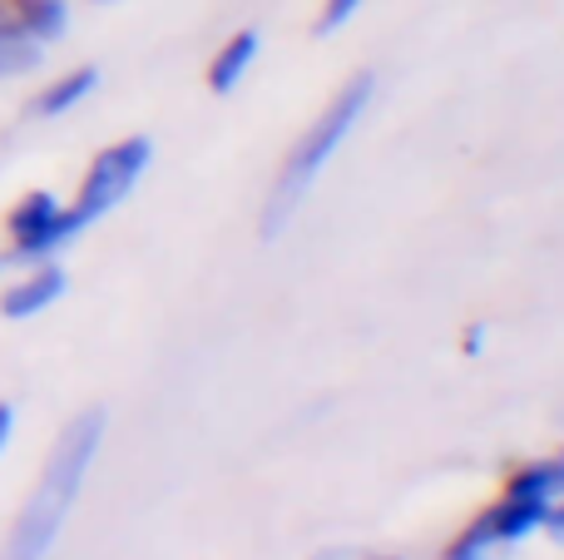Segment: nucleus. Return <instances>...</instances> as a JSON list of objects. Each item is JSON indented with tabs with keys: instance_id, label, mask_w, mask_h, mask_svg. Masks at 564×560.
Returning a JSON list of instances; mask_svg holds the SVG:
<instances>
[{
	"instance_id": "dca6fc26",
	"label": "nucleus",
	"mask_w": 564,
	"mask_h": 560,
	"mask_svg": "<svg viewBox=\"0 0 564 560\" xmlns=\"http://www.w3.org/2000/svg\"><path fill=\"white\" fill-rule=\"evenodd\" d=\"M480 343H486V327H470V333H466V353H480Z\"/></svg>"
},
{
	"instance_id": "9d476101",
	"label": "nucleus",
	"mask_w": 564,
	"mask_h": 560,
	"mask_svg": "<svg viewBox=\"0 0 564 560\" xmlns=\"http://www.w3.org/2000/svg\"><path fill=\"white\" fill-rule=\"evenodd\" d=\"M506 496H530V502H555V496H564V456L516 466L506 482Z\"/></svg>"
},
{
	"instance_id": "39448f33",
	"label": "nucleus",
	"mask_w": 564,
	"mask_h": 560,
	"mask_svg": "<svg viewBox=\"0 0 564 560\" xmlns=\"http://www.w3.org/2000/svg\"><path fill=\"white\" fill-rule=\"evenodd\" d=\"M65 288H69V278L55 258H45V263H25V273L10 278L6 293H0V317H10V323L40 317L45 308H55L59 298H65Z\"/></svg>"
},
{
	"instance_id": "f8f14e48",
	"label": "nucleus",
	"mask_w": 564,
	"mask_h": 560,
	"mask_svg": "<svg viewBox=\"0 0 564 560\" xmlns=\"http://www.w3.org/2000/svg\"><path fill=\"white\" fill-rule=\"evenodd\" d=\"M490 556H496V536H490L486 516H476V521H470L466 531L446 546V556L441 560H490Z\"/></svg>"
},
{
	"instance_id": "4468645a",
	"label": "nucleus",
	"mask_w": 564,
	"mask_h": 560,
	"mask_svg": "<svg viewBox=\"0 0 564 560\" xmlns=\"http://www.w3.org/2000/svg\"><path fill=\"white\" fill-rule=\"evenodd\" d=\"M10 437H15V407H10V402H0V456H6Z\"/></svg>"
},
{
	"instance_id": "a211bd4d",
	"label": "nucleus",
	"mask_w": 564,
	"mask_h": 560,
	"mask_svg": "<svg viewBox=\"0 0 564 560\" xmlns=\"http://www.w3.org/2000/svg\"><path fill=\"white\" fill-rule=\"evenodd\" d=\"M6 263H10V254H0V273H6Z\"/></svg>"
},
{
	"instance_id": "f257e3e1",
	"label": "nucleus",
	"mask_w": 564,
	"mask_h": 560,
	"mask_svg": "<svg viewBox=\"0 0 564 560\" xmlns=\"http://www.w3.org/2000/svg\"><path fill=\"white\" fill-rule=\"evenodd\" d=\"M99 442H105V412H99V407L69 417L65 432L50 446L45 466H40V482L30 486L25 506H20L15 526H10L6 546H0V560H45L55 551L59 531H65V521L75 516L89 472H95Z\"/></svg>"
},
{
	"instance_id": "423d86ee",
	"label": "nucleus",
	"mask_w": 564,
	"mask_h": 560,
	"mask_svg": "<svg viewBox=\"0 0 564 560\" xmlns=\"http://www.w3.org/2000/svg\"><path fill=\"white\" fill-rule=\"evenodd\" d=\"M258 50H263L258 25L234 30V35L218 45V55L208 60V89H214V95H234V89L248 79V69L258 65Z\"/></svg>"
},
{
	"instance_id": "6e6552de",
	"label": "nucleus",
	"mask_w": 564,
	"mask_h": 560,
	"mask_svg": "<svg viewBox=\"0 0 564 560\" xmlns=\"http://www.w3.org/2000/svg\"><path fill=\"white\" fill-rule=\"evenodd\" d=\"M99 89V65H75V69H65L59 79H45V89L35 95V115L40 119H59V115H69V109H79L89 95Z\"/></svg>"
},
{
	"instance_id": "f3484780",
	"label": "nucleus",
	"mask_w": 564,
	"mask_h": 560,
	"mask_svg": "<svg viewBox=\"0 0 564 560\" xmlns=\"http://www.w3.org/2000/svg\"><path fill=\"white\" fill-rule=\"evenodd\" d=\"M361 560H401V556H361Z\"/></svg>"
},
{
	"instance_id": "1a4fd4ad",
	"label": "nucleus",
	"mask_w": 564,
	"mask_h": 560,
	"mask_svg": "<svg viewBox=\"0 0 564 560\" xmlns=\"http://www.w3.org/2000/svg\"><path fill=\"white\" fill-rule=\"evenodd\" d=\"M40 60H45V45L20 25L15 10H6V15H0V79L30 75V69H40Z\"/></svg>"
},
{
	"instance_id": "9b49d317",
	"label": "nucleus",
	"mask_w": 564,
	"mask_h": 560,
	"mask_svg": "<svg viewBox=\"0 0 564 560\" xmlns=\"http://www.w3.org/2000/svg\"><path fill=\"white\" fill-rule=\"evenodd\" d=\"M10 10H15V20H20V25H25L45 50L55 45V40H65L69 15H75V10H69V0H15Z\"/></svg>"
},
{
	"instance_id": "7ed1b4c3",
	"label": "nucleus",
	"mask_w": 564,
	"mask_h": 560,
	"mask_svg": "<svg viewBox=\"0 0 564 560\" xmlns=\"http://www.w3.org/2000/svg\"><path fill=\"white\" fill-rule=\"evenodd\" d=\"M149 164H154V144H149L144 134L115 139V144L99 149V154L89 159L85 179H79L75 198H69V214L79 218V228H89L105 214H115V208L139 189V179L149 174Z\"/></svg>"
},
{
	"instance_id": "20e7f679",
	"label": "nucleus",
	"mask_w": 564,
	"mask_h": 560,
	"mask_svg": "<svg viewBox=\"0 0 564 560\" xmlns=\"http://www.w3.org/2000/svg\"><path fill=\"white\" fill-rule=\"evenodd\" d=\"M79 234H85L79 218L69 214V204L59 194H50V189L20 194L6 214V238H10V258H15V263H45L59 248L75 244Z\"/></svg>"
},
{
	"instance_id": "f03ea898",
	"label": "nucleus",
	"mask_w": 564,
	"mask_h": 560,
	"mask_svg": "<svg viewBox=\"0 0 564 560\" xmlns=\"http://www.w3.org/2000/svg\"><path fill=\"white\" fill-rule=\"evenodd\" d=\"M371 95H377V75H371V69H357V75H351L347 85H337V95L317 109V119L302 129V139L288 149L273 189H268L263 218H258L263 238H282V228L297 218V208L307 204V194L317 189V179L327 174V164L341 154V144L351 139V129L367 119Z\"/></svg>"
},
{
	"instance_id": "ddd939ff",
	"label": "nucleus",
	"mask_w": 564,
	"mask_h": 560,
	"mask_svg": "<svg viewBox=\"0 0 564 560\" xmlns=\"http://www.w3.org/2000/svg\"><path fill=\"white\" fill-rule=\"evenodd\" d=\"M367 6V0H322L317 20H312V30L317 35H337V30H347L351 20H357V10Z\"/></svg>"
},
{
	"instance_id": "0eeeda50",
	"label": "nucleus",
	"mask_w": 564,
	"mask_h": 560,
	"mask_svg": "<svg viewBox=\"0 0 564 560\" xmlns=\"http://www.w3.org/2000/svg\"><path fill=\"white\" fill-rule=\"evenodd\" d=\"M550 506H555V502H530V496H506L500 506H490V511H480V516H486V526H490V536H496V546H516V541H525V536L545 531Z\"/></svg>"
},
{
	"instance_id": "2eb2a0df",
	"label": "nucleus",
	"mask_w": 564,
	"mask_h": 560,
	"mask_svg": "<svg viewBox=\"0 0 564 560\" xmlns=\"http://www.w3.org/2000/svg\"><path fill=\"white\" fill-rule=\"evenodd\" d=\"M545 531H550V536H555V541L564 546V502L550 506V516H545Z\"/></svg>"
}]
</instances>
